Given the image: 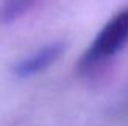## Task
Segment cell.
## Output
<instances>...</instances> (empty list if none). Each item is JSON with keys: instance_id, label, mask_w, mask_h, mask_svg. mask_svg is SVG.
I'll use <instances>...</instances> for the list:
<instances>
[{"instance_id": "cell-1", "label": "cell", "mask_w": 128, "mask_h": 126, "mask_svg": "<svg viewBox=\"0 0 128 126\" xmlns=\"http://www.w3.org/2000/svg\"><path fill=\"white\" fill-rule=\"evenodd\" d=\"M128 43V7L118 12L100 30L91 46L80 57L78 68L80 73H88L97 65L115 57Z\"/></svg>"}, {"instance_id": "cell-2", "label": "cell", "mask_w": 128, "mask_h": 126, "mask_svg": "<svg viewBox=\"0 0 128 126\" xmlns=\"http://www.w3.org/2000/svg\"><path fill=\"white\" fill-rule=\"evenodd\" d=\"M66 51V43L63 42H55L48 46H43L33 55L21 60L14 67V74L20 79H27L34 74L42 73L48 67H51Z\"/></svg>"}, {"instance_id": "cell-3", "label": "cell", "mask_w": 128, "mask_h": 126, "mask_svg": "<svg viewBox=\"0 0 128 126\" xmlns=\"http://www.w3.org/2000/svg\"><path fill=\"white\" fill-rule=\"evenodd\" d=\"M39 0H4L0 6V24L8 25L24 16Z\"/></svg>"}]
</instances>
